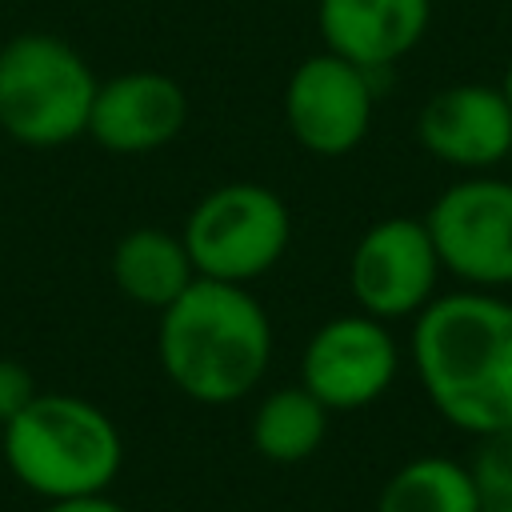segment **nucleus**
Here are the masks:
<instances>
[{"instance_id": "obj_1", "label": "nucleus", "mask_w": 512, "mask_h": 512, "mask_svg": "<svg viewBox=\"0 0 512 512\" xmlns=\"http://www.w3.org/2000/svg\"><path fill=\"white\" fill-rule=\"evenodd\" d=\"M412 368L432 408L460 432L512 424V304L488 288L432 296L412 324Z\"/></svg>"}, {"instance_id": "obj_2", "label": "nucleus", "mask_w": 512, "mask_h": 512, "mask_svg": "<svg viewBox=\"0 0 512 512\" xmlns=\"http://www.w3.org/2000/svg\"><path fill=\"white\" fill-rule=\"evenodd\" d=\"M164 376L196 404L244 400L268 372L272 324L248 284L196 276L164 312L156 332Z\"/></svg>"}, {"instance_id": "obj_3", "label": "nucleus", "mask_w": 512, "mask_h": 512, "mask_svg": "<svg viewBox=\"0 0 512 512\" xmlns=\"http://www.w3.org/2000/svg\"><path fill=\"white\" fill-rule=\"evenodd\" d=\"M0 436L4 468L48 504L108 492L124 464V440L112 416L68 392H36Z\"/></svg>"}, {"instance_id": "obj_4", "label": "nucleus", "mask_w": 512, "mask_h": 512, "mask_svg": "<svg viewBox=\"0 0 512 512\" xmlns=\"http://www.w3.org/2000/svg\"><path fill=\"white\" fill-rule=\"evenodd\" d=\"M96 84L68 40L20 32L0 48V132L28 148L68 144L88 132Z\"/></svg>"}, {"instance_id": "obj_5", "label": "nucleus", "mask_w": 512, "mask_h": 512, "mask_svg": "<svg viewBox=\"0 0 512 512\" xmlns=\"http://www.w3.org/2000/svg\"><path fill=\"white\" fill-rule=\"evenodd\" d=\"M196 276L248 284L280 264L292 240L284 200L252 180H232L196 200L180 232Z\"/></svg>"}, {"instance_id": "obj_6", "label": "nucleus", "mask_w": 512, "mask_h": 512, "mask_svg": "<svg viewBox=\"0 0 512 512\" xmlns=\"http://www.w3.org/2000/svg\"><path fill=\"white\" fill-rule=\"evenodd\" d=\"M424 224L444 272L488 292L512 284V180L464 176L432 200Z\"/></svg>"}, {"instance_id": "obj_7", "label": "nucleus", "mask_w": 512, "mask_h": 512, "mask_svg": "<svg viewBox=\"0 0 512 512\" xmlns=\"http://www.w3.org/2000/svg\"><path fill=\"white\" fill-rule=\"evenodd\" d=\"M440 272L444 268L428 224L416 216H384L356 240L348 260V288L360 312L388 324L416 316L436 296Z\"/></svg>"}, {"instance_id": "obj_8", "label": "nucleus", "mask_w": 512, "mask_h": 512, "mask_svg": "<svg viewBox=\"0 0 512 512\" xmlns=\"http://www.w3.org/2000/svg\"><path fill=\"white\" fill-rule=\"evenodd\" d=\"M400 372V348L384 320L368 312L332 316L300 356V384L328 412H356L380 400Z\"/></svg>"}, {"instance_id": "obj_9", "label": "nucleus", "mask_w": 512, "mask_h": 512, "mask_svg": "<svg viewBox=\"0 0 512 512\" xmlns=\"http://www.w3.org/2000/svg\"><path fill=\"white\" fill-rule=\"evenodd\" d=\"M284 124L312 156H348L372 128V72L328 48L300 60L284 88Z\"/></svg>"}, {"instance_id": "obj_10", "label": "nucleus", "mask_w": 512, "mask_h": 512, "mask_svg": "<svg viewBox=\"0 0 512 512\" xmlns=\"http://www.w3.org/2000/svg\"><path fill=\"white\" fill-rule=\"evenodd\" d=\"M188 120L184 88L152 68L120 72L96 84V100L88 112V132L104 152L144 156L180 136Z\"/></svg>"}, {"instance_id": "obj_11", "label": "nucleus", "mask_w": 512, "mask_h": 512, "mask_svg": "<svg viewBox=\"0 0 512 512\" xmlns=\"http://www.w3.org/2000/svg\"><path fill=\"white\" fill-rule=\"evenodd\" d=\"M416 140L440 164L468 172L496 168L512 148V104L500 84L440 88L416 116Z\"/></svg>"}, {"instance_id": "obj_12", "label": "nucleus", "mask_w": 512, "mask_h": 512, "mask_svg": "<svg viewBox=\"0 0 512 512\" xmlns=\"http://www.w3.org/2000/svg\"><path fill=\"white\" fill-rule=\"evenodd\" d=\"M432 0H320L316 24L324 48L364 72L392 68L428 32Z\"/></svg>"}, {"instance_id": "obj_13", "label": "nucleus", "mask_w": 512, "mask_h": 512, "mask_svg": "<svg viewBox=\"0 0 512 512\" xmlns=\"http://www.w3.org/2000/svg\"><path fill=\"white\" fill-rule=\"evenodd\" d=\"M196 280L192 256L176 232L132 228L112 248V284L140 308L164 312Z\"/></svg>"}, {"instance_id": "obj_14", "label": "nucleus", "mask_w": 512, "mask_h": 512, "mask_svg": "<svg viewBox=\"0 0 512 512\" xmlns=\"http://www.w3.org/2000/svg\"><path fill=\"white\" fill-rule=\"evenodd\" d=\"M376 512H480V496L464 460L432 452L400 464L384 480Z\"/></svg>"}, {"instance_id": "obj_15", "label": "nucleus", "mask_w": 512, "mask_h": 512, "mask_svg": "<svg viewBox=\"0 0 512 512\" xmlns=\"http://www.w3.org/2000/svg\"><path fill=\"white\" fill-rule=\"evenodd\" d=\"M252 448L272 464H300L308 460L328 432V408L304 388H276L252 412Z\"/></svg>"}, {"instance_id": "obj_16", "label": "nucleus", "mask_w": 512, "mask_h": 512, "mask_svg": "<svg viewBox=\"0 0 512 512\" xmlns=\"http://www.w3.org/2000/svg\"><path fill=\"white\" fill-rule=\"evenodd\" d=\"M468 472L476 480L480 512H512V424L480 436Z\"/></svg>"}, {"instance_id": "obj_17", "label": "nucleus", "mask_w": 512, "mask_h": 512, "mask_svg": "<svg viewBox=\"0 0 512 512\" xmlns=\"http://www.w3.org/2000/svg\"><path fill=\"white\" fill-rule=\"evenodd\" d=\"M36 392H40V388H36L32 372H28L20 360H4V356H0V428H4L8 420H16V416L32 404Z\"/></svg>"}, {"instance_id": "obj_18", "label": "nucleus", "mask_w": 512, "mask_h": 512, "mask_svg": "<svg viewBox=\"0 0 512 512\" xmlns=\"http://www.w3.org/2000/svg\"><path fill=\"white\" fill-rule=\"evenodd\" d=\"M48 512H128L124 504H116L112 496L104 492H92V496H68V500H52Z\"/></svg>"}, {"instance_id": "obj_19", "label": "nucleus", "mask_w": 512, "mask_h": 512, "mask_svg": "<svg viewBox=\"0 0 512 512\" xmlns=\"http://www.w3.org/2000/svg\"><path fill=\"white\" fill-rule=\"evenodd\" d=\"M500 92H504V100L512 104V60H508V68H504V80H500Z\"/></svg>"}, {"instance_id": "obj_20", "label": "nucleus", "mask_w": 512, "mask_h": 512, "mask_svg": "<svg viewBox=\"0 0 512 512\" xmlns=\"http://www.w3.org/2000/svg\"><path fill=\"white\" fill-rule=\"evenodd\" d=\"M0 468H4V436H0Z\"/></svg>"}, {"instance_id": "obj_21", "label": "nucleus", "mask_w": 512, "mask_h": 512, "mask_svg": "<svg viewBox=\"0 0 512 512\" xmlns=\"http://www.w3.org/2000/svg\"><path fill=\"white\" fill-rule=\"evenodd\" d=\"M504 164H512V148H508V160H504Z\"/></svg>"}]
</instances>
